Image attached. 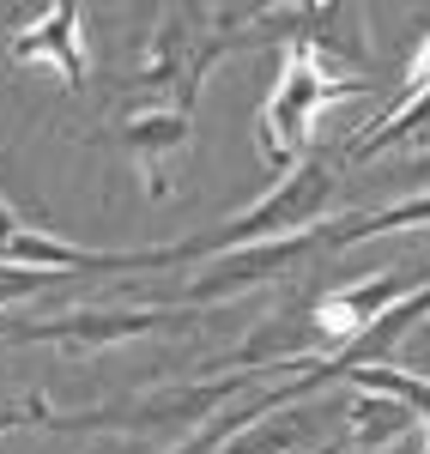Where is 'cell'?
<instances>
[{
  "mask_svg": "<svg viewBox=\"0 0 430 454\" xmlns=\"http://www.w3.org/2000/svg\"><path fill=\"white\" fill-rule=\"evenodd\" d=\"M12 419H25V412H0V430H6V424H12Z\"/></svg>",
  "mask_w": 430,
  "mask_h": 454,
  "instance_id": "obj_3",
  "label": "cell"
},
{
  "mask_svg": "<svg viewBox=\"0 0 430 454\" xmlns=\"http://www.w3.org/2000/svg\"><path fill=\"white\" fill-rule=\"evenodd\" d=\"M79 12L73 6H49L43 12V25L25 36H12V55L19 61H36V55H55V67H61V79H79Z\"/></svg>",
  "mask_w": 430,
  "mask_h": 454,
  "instance_id": "obj_1",
  "label": "cell"
},
{
  "mask_svg": "<svg viewBox=\"0 0 430 454\" xmlns=\"http://www.w3.org/2000/svg\"><path fill=\"white\" fill-rule=\"evenodd\" d=\"M370 303H376V291H327L322 303L309 309V327L322 340H358L370 327Z\"/></svg>",
  "mask_w": 430,
  "mask_h": 454,
  "instance_id": "obj_2",
  "label": "cell"
}]
</instances>
